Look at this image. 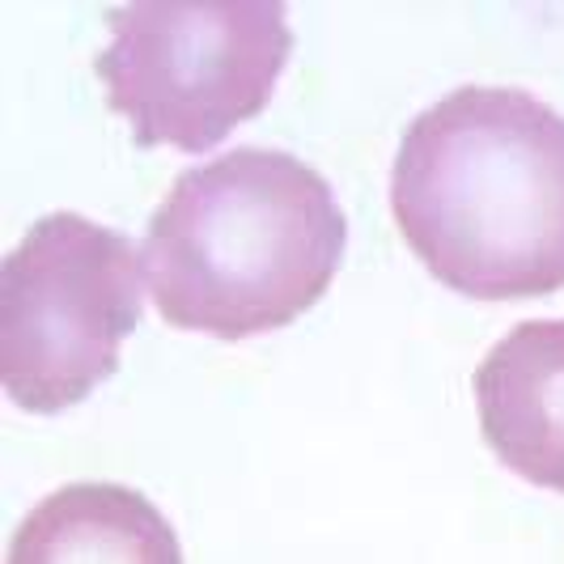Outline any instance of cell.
I'll list each match as a JSON object with an SVG mask.
<instances>
[{
    "instance_id": "cell-1",
    "label": "cell",
    "mask_w": 564,
    "mask_h": 564,
    "mask_svg": "<svg viewBox=\"0 0 564 564\" xmlns=\"http://www.w3.org/2000/svg\"><path fill=\"white\" fill-rule=\"evenodd\" d=\"M391 213L429 276L463 297L561 293L564 115L527 89H454L399 144Z\"/></svg>"
},
{
    "instance_id": "cell-2",
    "label": "cell",
    "mask_w": 564,
    "mask_h": 564,
    "mask_svg": "<svg viewBox=\"0 0 564 564\" xmlns=\"http://www.w3.org/2000/svg\"><path fill=\"white\" fill-rule=\"evenodd\" d=\"M348 226L332 183L281 149H234L183 170L149 217L144 268L178 332H281L332 289Z\"/></svg>"
},
{
    "instance_id": "cell-3",
    "label": "cell",
    "mask_w": 564,
    "mask_h": 564,
    "mask_svg": "<svg viewBox=\"0 0 564 564\" xmlns=\"http://www.w3.org/2000/svg\"><path fill=\"white\" fill-rule=\"evenodd\" d=\"M111 47L94 73L137 144L208 153L272 102L293 56L281 0H137L115 4Z\"/></svg>"
},
{
    "instance_id": "cell-4",
    "label": "cell",
    "mask_w": 564,
    "mask_h": 564,
    "mask_svg": "<svg viewBox=\"0 0 564 564\" xmlns=\"http://www.w3.org/2000/svg\"><path fill=\"white\" fill-rule=\"evenodd\" d=\"M144 251L82 213L26 229L0 272V382L22 412L56 416L89 399L144 314Z\"/></svg>"
},
{
    "instance_id": "cell-5",
    "label": "cell",
    "mask_w": 564,
    "mask_h": 564,
    "mask_svg": "<svg viewBox=\"0 0 564 564\" xmlns=\"http://www.w3.org/2000/svg\"><path fill=\"white\" fill-rule=\"evenodd\" d=\"M476 408L488 451L513 476L564 492V318H531L480 361Z\"/></svg>"
},
{
    "instance_id": "cell-6",
    "label": "cell",
    "mask_w": 564,
    "mask_h": 564,
    "mask_svg": "<svg viewBox=\"0 0 564 564\" xmlns=\"http://www.w3.org/2000/svg\"><path fill=\"white\" fill-rule=\"evenodd\" d=\"M9 564H183L178 535L144 492L64 484L22 518Z\"/></svg>"
}]
</instances>
